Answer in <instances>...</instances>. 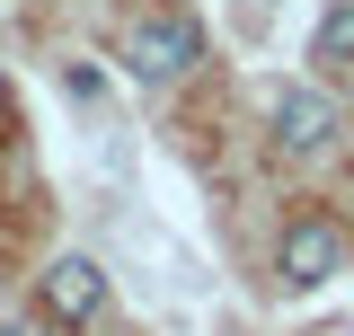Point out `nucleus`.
Here are the masks:
<instances>
[{
	"label": "nucleus",
	"instance_id": "7ed1b4c3",
	"mask_svg": "<svg viewBox=\"0 0 354 336\" xmlns=\"http://www.w3.org/2000/svg\"><path fill=\"white\" fill-rule=\"evenodd\" d=\"M274 151H292V160H319L328 142H337V97L328 88H274Z\"/></svg>",
	"mask_w": 354,
	"mask_h": 336
},
{
	"label": "nucleus",
	"instance_id": "423d86ee",
	"mask_svg": "<svg viewBox=\"0 0 354 336\" xmlns=\"http://www.w3.org/2000/svg\"><path fill=\"white\" fill-rule=\"evenodd\" d=\"M62 88H71V97H88V106H97V97H106V80H97V71H88V62H71V71H62Z\"/></svg>",
	"mask_w": 354,
	"mask_h": 336
},
{
	"label": "nucleus",
	"instance_id": "39448f33",
	"mask_svg": "<svg viewBox=\"0 0 354 336\" xmlns=\"http://www.w3.org/2000/svg\"><path fill=\"white\" fill-rule=\"evenodd\" d=\"M310 53L337 71V62H354V0H328L319 9V36H310Z\"/></svg>",
	"mask_w": 354,
	"mask_h": 336
},
{
	"label": "nucleus",
	"instance_id": "20e7f679",
	"mask_svg": "<svg viewBox=\"0 0 354 336\" xmlns=\"http://www.w3.org/2000/svg\"><path fill=\"white\" fill-rule=\"evenodd\" d=\"M106 310V265L97 256H53L44 265V319L53 328H88Z\"/></svg>",
	"mask_w": 354,
	"mask_h": 336
},
{
	"label": "nucleus",
	"instance_id": "0eeeda50",
	"mask_svg": "<svg viewBox=\"0 0 354 336\" xmlns=\"http://www.w3.org/2000/svg\"><path fill=\"white\" fill-rule=\"evenodd\" d=\"M0 124H9V71H0Z\"/></svg>",
	"mask_w": 354,
	"mask_h": 336
},
{
	"label": "nucleus",
	"instance_id": "6e6552de",
	"mask_svg": "<svg viewBox=\"0 0 354 336\" xmlns=\"http://www.w3.org/2000/svg\"><path fill=\"white\" fill-rule=\"evenodd\" d=\"M0 336H18V328H0Z\"/></svg>",
	"mask_w": 354,
	"mask_h": 336
},
{
	"label": "nucleus",
	"instance_id": "f257e3e1",
	"mask_svg": "<svg viewBox=\"0 0 354 336\" xmlns=\"http://www.w3.org/2000/svg\"><path fill=\"white\" fill-rule=\"evenodd\" d=\"M204 62V27L186 18V9H160V18H142L124 36V71L133 80H151V88H169V80H186Z\"/></svg>",
	"mask_w": 354,
	"mask_h": 336
},
{
	"label": "nucleus",
	"instance_id": "f03ea898",
	"mask_svg": "<svg viewBox=\"0 0 354 336\" xmlns=\"http://www.w3.org/2000/svg\"><path fill=\"white\" fill-rule=\"evenodd\" d=\"M274 274H283V292L337 283V274H346V230H337L328 212H301V221L283 230V248H274Z\"/></svg>",
	"mask_w": 354,
	"mask_h": 336
}]
</instances>
